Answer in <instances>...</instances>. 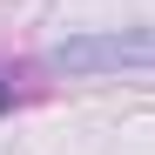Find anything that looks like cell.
<instances>
[{
    "instance_id": "obj_1",
    "label": "cell",
    "mask_w": 155,
    "mask_h": 155,
    "mask_svg": "<svg viewBox=\"0 0 155 155\" xmlns=\"http://www.w3.org/2000/svg\"><path fill=\"white\" fill-rule=\"evenodd\" d=\"M61 61L68 68H94V61H155V41L135 34V41H74L61 47Z\"/></svg>"
}]
</instances>
